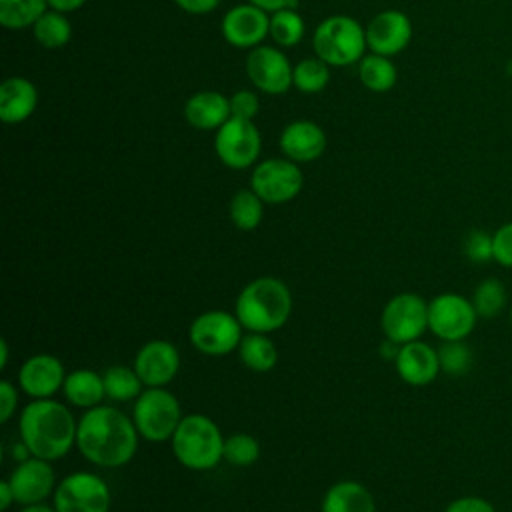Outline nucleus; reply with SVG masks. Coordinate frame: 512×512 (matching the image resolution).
<instances>
[{
    "instance_id": "obj_4",
    "label": "nucleus",
    "mask_w": 512,
    "mask_h": 512,
    "mask_svg": "<svg viewBox=\"0 0 512 512\" xmlns=\"http://www.w3.org/2000/svg\"><path fill=\"white\" fill-rule=\"evenodd\" d=\"M176 460L190 470L204 472L224 460V438L216 422L204 414H188L170 438Z\"/></svg>"
},
{
    "instance_id": "obj_12",
    "label": "nucleus",
    "mask_w": 512,
    "mask_h": 512,
    "mask_svg": "<svg viewBox=\"0 0 512 512\" xmlns=\"http://www.w3.org/2000/svg\"><path fill=\"white\" fill-rule=\"evenodd\" d=\"M304 186L302 170L288 158H268L256 164L250 188L268 204H284L294 200Z\"/></svg>"
},
{
    "instance_id": "obj_2",
    "label": "nucleus",
    "mask_w": 512,
    "mask_h": 512,
    "mask_svg": "<svg viewBox=\"0 0 512 512\" xmlns=\"http://www.w3.org/2000/svg\"><path fill=\"white\" fill-rule=\"evenodd\" d=\"M20 440L32 456L48 462L62 458L76 444L78 422L72 412L54 398L32 400L20 412Z\"/></svg>"
},
{
    "instance_id": "obj_41",
    "label": "nucleus",
    "mask_w": 512,
    "mask_h": 512,
    "mask_svg": "<svg viewBox=\"0 0 512 512\" xmlns=\"http://www.w3.org/2000/svg\"><path fill=\"white\" fill-rule=\"evenodd\" d=\"M184 12H190V14H208L212 12L214 8H218V4L222 0H174Z\"/></svg>"
},
{
    "instance_id": "obj_45",
    "label": "nucleus",
    "mask_w": 512,
    "mask_h": 512,
    "mask_svg": "<svg viewBox=\"0 0 512 512\" xmlns=\"http://www.w3.org/2000/svg\"><path fill=\"white\" fill-rule=\"evenodd\" d=\"M398 350H400V344H396V342H392V340H384L382 344H380V348H378V352H380V356L384 358V360H396V356H398Z\"/></svg>"
},
{
    "instance_id": "obj_48",
    "label": "nucleus",
    "mask_w": 512,
    "mask_h": 512,
    "mask_svg": "<svg viewBox=\"0 0 512 512\" xmlns=\"http://www.w3.org/2000/svg\"><path fill=\"white\" fill-rule=\"evenodd\" d=\"M508 316H510V324H512V306H510V312H508Z\"/></svg>"
},
{
    "instance_id": "obj_32",
    "label": "nucleus",
    "mask_w": 512,
    "mask_h": 512,
    "mask_svg": "<svg viewBox=\"0 0 512 512\" xmlns=\"http://www.w3.org/2000/svg\"><path fill=\"white\" fill-rule=\"evenodd\" d=\"M272 40L280 48L296 46L304 36V20L294 8H282L270 14V32Z\"/></svg>"
},
{
    "instance_id": "obj_24",
    "label": "nucleus",
    "mask_w": 512,
    "mask_h": 512,
    "mask_svg": "<svg viewBox=\"0 0 512 512\" xmlns=\"http://www.w3.org/2000/svg\"><path fill=\"white\" fill-rule=\"evenodd\" d=\"M62 394L76 408H94L106 396L104 378L90 368L72 370L70 374H66Z\"/></svg>"
},
{
    "instance_id": "obj_42",
    "label": "nucleus",
    "mask_w": 512,
    "mask_h": 512,
    "mask_svg": "<svg viewBox=\"0 0 512 512\" xmlns=\"http://www.w3.org/2000/svg\"><path fill=\"white\" fill-rule=\"evenodd\" d=\"M250 4L266 10V12H276L282 8H292L296 0H248Z\"/></svg>"
},
{
    "instance_id": "obj_19",
    "label": "nucleus",
    "mask_w": 512,
    "mask_h": 512,
    "mask_svg": "<svg viewBox=\"0 0 512 512\" xmlns=\"http://www.w3.org/2000/svg\"><path fill=\"white\" fill-rule=\"evenodd\" d=\"M398 376L410 386H426L436 380L440 372L438 350L422 340L402 344L394 360Z\"/></svg>"
},
{
    "instance_id": "obj_21",
    "label": "nucleus",
    "mask_w": 512,
    "mask_h": 512,
    "mask_svg": "<svg viewBox=\"0 0 512 512\" xmlns=\"http://www.w3.org/2000/svg\"><path fill=\"white\" fill-rule=\"evenodd\" d=\"M38 104L36 86L22 78L12 76L6 78L0 86V118L6 124H18L32 116Z\"/></svg>"
},
{
    "instance_id": "obj_15",
    "label": "nucleus",
    "mask_w": 512,
    "mask_h": 512,
    "mask_svg": "<svg viewBox=\"0 0 512 512\" xmlns=\"http://www.w3.org/2000/svg\"><path fill=\"white\" fill-rule=\"evenodd\" d=\"M132 368L146 388H162L178 374L180 354L168 340H150L136 352Z\"/></svg>"
},
{
    "instance_id": "obj_31",
    "label": "nucleus",
    "mask_w": 512,
    "mask_h": 512,
    "mask_svg": "<svg viewBox=\"0 0 512 512\" xmlns=\"http://www.w3.org/2000/svg\"><path fill=\"white\" fill-rule=\"evenodd\" d=\"M470 300L474 304L478 318H496L502 314V310L506 308V302H508L506 286L494 276L484 278L474 288Z\"/></svg>"
},
{
    "instance_id": "obj_23",
    "label": "nucleus",
    "mask_w": 512,
    "mask_h": 512,
    "mask_svg": "<svg viewBox=\"0 0 512 512\" xmlns=\"http://www.w3.org/2000/svg\"><path fill=\"white\" fill-rule=\"evenodd\" d=\"M320 512H376V504L364 484L342 480L326 490Z\"/></svg>"
},
{
    "instance_id": "obj_20",
    "label": "nucleus",
    "mask_w": 512,
    "mask_h": 512,
    "mask_svg": "<svg viewBox=\"0 0 512 512\" xmlns=\"http://www.w3.org/2000/svg\"><path fill=\"white\" fill-rule=\"evenodd\" d=\"M280 148L284 156L296 164L312 162L322 156L326 148V134L312 120H296L282 130Z\"/></svg>"
},
{
    "instance_id": "obj_36",
    "label": "nucleus",
    "mask_w": 512,
    "mask_h": 512,
    "mask_svg": "<svg viewBox=\"0 0 512 512\" xmlns=\"http://www.w3.org/2000/svg\"><path fill=\"white\" fill-rule=\"evenodd\" d=\"M464 256L474 262V264H484L488 260H494V250H492V234L486 230H470L464 238L462 244Z\"/></svg>"
},
{
    "instance_id": "obj_29",
    "label": "nucleus",
    "mask_w": 512,
    "mask_h": 512,
    "mask_svg": "<svg viewBox=\"0 0 512 512\" xmlns=\"http://www.w3.org/2000/svg\"><path fill=\"white\" fill-rule=\"evenodd\" d=\"M48 10V0H0V24L10 30L34 26Z\"/></svg>"
},
{
    "instance_id": "obj_39",
    "label": "nucleus",
    "mask_w": 512,
    "mask_h": 512,
    "mask_svg": "<svg viewBox=\"0 0 512 512\" xmlns=\"http://www.w3.org/2000/svg\"><path fill=\"white\" fill-rule=\"evenodd\" d=\"M444 512H496L494 506L482 496H460L452 500Z\"/></svg>"
},
{
    "instance_id": "obj_26",
    "label": "nucleus",
    "mask_w": 512,
    "mask_h": 512,
    "mask_svg": "<svg viewBox=\"0 0 512 512\" xmlns=\"http://www.w3.org/2000/svg\"><path fill=\"white\" fill-rule=\"evenodd\" d=\"M34 38L42 48L58 50L64 48L72 36V26L64 12L46 10L32 26Z\"/></svg>"
},
{
    "instance_id": "obj_3",
    "label": "nucleus",
    "mask_w": 512,
    "mask_h": 512,
    "mask_svg": "<svg viewBox=\"0 0 512 512\" xmlns=\"http://www.w3.org/2000/svg\"><path fill=\"white\" fill-rule=\"evenodd\" d=\"M292 312V294L288 286L272 276H260L248 282L234 304V314L248 332L270 334L282 328Z\"/></svg>"
},
{
    "instance_id": "obj_27",
    "label": "nucleus",
    "mask_w": 512,
    "mask_h": 512,
    "mask_svg": "<svg viewBox=\"0 0 512 512\" xmlns=\"http://www.w3.org/2000/svg\"><path fill=\"white\" fill-rule=\"evenodd\" d=\"M358 78L368 90L386 92L396 84L398 72L388 56H380L372 52L360 60Z\"/></svg>"
},
{
    "instance_id": "obj_9",
    "label": "nucleus",
    "mask_w": 512,
    "mask_h": 512,
    "mask_svg": "<svg viewBox=\"0 0 512 512\" xmlns=\"http://www.w3.org/2000/svg\"><path fill=\"white\" fill-rule=\"evenodd\" d=\"M478 314L470 298L456 292H442L428 302V330L446 340H464L472 334Z\"/></svg>"
},
{
    "instance_id": "obj_22",
    "label": "nucleus",
    "mask_w": 512,
    "mask_h": 512,
    "mask_svg": "<svg viewBox=\"0 0 512 512\" xmlns=\"http://www.w3.org/2000/svg\"><path fill=\"white\" fill-rule=\"evenodd\" d=\"M184 116L198 130H218L232 114L230 100L216 90H202L186 100Z\"/></svg>"
},
{
    "instance_id": "obj_33",
    "label": "nucleus",
    "mask_w": 512,
    "mask_h": 512,
    "mask_svg": "<svg viewBox=\"0 0 512 512\" xmlns=\"http://www.w3.org/2000/svg\"><path fill=\"white\" fill-rule=\"evenodd\" d=\"M330 80V68L324 60L316 58H304L292 68V82L300 92L314 94L326 88Z\"/></svg>"
},
{
    "instance_id": "obj_37",
    "label": "nucleus",
    "mask_w": 512,
    "mask_h": 512,
    "mask_svg": "<svg viewBox=\"0 0 512 512\" xmlns=\"http://www.w3.org/2000/svg\"><path fill=\"white\" fill-rule=\"evenodd\" d=\"M492 250L494 260L500 266L512 268V222H506L492 232Z\"/></svg>"
},
{
    "instance_id": "obj_14",
    "label": "nucleus",
    "mask_w": 512,
    "mask_h": 512,
    "mask_svg": "<svg viewBox=\"0 0 512 512\" xmlns=\"http://www.w3.org/2000/svg\"><path fill=\"white\" fill-rule=\"evenodd\" d=\"M6 480L14 492L16 502L22 506L42 504L56 490L50 462L38 456H30L28 460L18 462Z\"/></svg>"
},
{
    "instance_id": "obj_34",
    "label": "nucleus",
    "mask_w": 512,
    "mask_h": 512,
    "mask_svg": "<svg viewBox=\"0 0 512 512\" xmlns=\"http://www.w3.org/2000/svg\"><path fill=\"white\" fill-rule=\"evenodd\" d=\"M472 350L464 340H446L438 348L440 370L448 376H464L472 368Z\"/></svg>"
},
{
    "instance_id": "obj_30",
    "label": "nucleus",
    "mask_w": 512,
    "mask_h": 512,
    "mask_svg": "<svg viewBox=\"0 0 512 512\" xmlns=\"http://www.w3.org/2000/svg\"><path fill=\"white\" fill-rule=\"evenodd\" d=\"M264 216V200L250 188L238 190L230 200V220L238 230H254Z\"/></svg>"
},
{
    "instance_id": "obj_18",
    "label": "nucleus",
    "mask_w": 512,
    "mask_h": 512,
    "mask_svg": "<svg viewBox=\"0 0 512 512\" xmlns=\"http://www.w3.org/2000/svg\"><path fill=\"white\" fill-rule=\"evenodd\" d=\"M66 380L64 364L52 354H34L20 366L18 384L32 400L52 398Z\"/></svg>"
},
{
    "instance_id": "obj_5",
    "label": "nucleus",
    "mask_w": 512,
    "mask_h": 512,
    "mask_svg": "<svg viewBox=\"0 0 512 512\" xmlns=\"http://www.w3.org/2000/svg\"><path fill=\"white\" fill-rule=\"evenodd\" d=\"M314 52L328 66H350L364 58L366 28H362L354 18L336 14L324 18L312 36Z\"/></svg>"
},
{
    "instance_id": "obj_44",
    "label": "nucleus",
    "mask_w": 512,
    "mask_h": 512,
    "mask_svg": "<svg viewBox=\"0 0 512 512\" xmlns=\"http://www.w3.org/2000/svg\"><path fill=\"white\" fill-rule=\"evenodd\" d=\"M12 502H16L14 492H12L10 484H8V480H2L0 482V510L6 512L12 506Z\"/></svg>"
},
{
    "instance_id": "obj_40",
    "label": "nucleus",
    "mask_w": 512,
    "mask_h": 512,
    "mask_svg": "<svg viewBox=\"0 0 512 512\" xmlns=\"http://www.w3.org/2000/svg\"><path fill=\"white\" fill-rule=\"evenodd\" d=\"M16 404H18V394L12 382L2 380L0 382V422L6 424L12 414L16 412Z\"/></svg>"
},
{
    "instance_id": "obj_10",
    "label": "nucleus",
    "mask_w": 512,
    "mask_h": 512,
    "mask_svg": "<svg viewBox=\"0 0 512 512\" xmlns=\"http://www.w3.org/2000/svg\"><path fill=\"white\" fill-rule=\"evenodd\" d=\"M192 346L206 356H224L238 348L242 340V324L236 314L222 310H208L190 324Z\"/></svg>"
},
{
    "instance_id": "obj_38",
    "label": "nucleus",
    "mask_w": 512,
    "mask_h": 512,
    "mask_svg": "<svg viewBox=\"0 0 512 512\" xmlns=\"http://www.w3.org/2000/svg\"><path fill=\"white\" fill-rule=\"evenodd\" d=\"M228 100H230V114L234 118L252 120L258 114L260 102H258V96L252 90H238Z\"/></svg>"
},
{
    "instance_id": "obj_1",
    "label": "nucleus",
    "mask_w": 512,
    "mask_h": 512,
    "mask_svg": "<svg viewBox=\"0 0 512 512\" xmlns=\"http://www.w3.org/2000/svg\"><path fill=\"white\" fill-rule=\"evenodd\" d=\"M138 436L132 418L118 408L98 404L80 416L76 446L88 462L100 468H118L136 454Z\"/></svg>"
},
{
    "instance_id": "obj_43",
    "label": "nucleus",
    "mask_w": 512,
    "mask_h": 512,
    "mask_svg": "<svg viewBox=\"0 0 512 512\" xmlns=\"http://www.w3.org/2000/svg\"><path fill=\"white\" fill-rule=\"evenodd\" d=\"M86 0H48V6L52 10H58V12H72V10H78L80 6H84Z\"/></svg>"
},
{
    "instance_id": "obj_11",
    "label": "nucleus",
    "mask_w": 512,
    "mask_h": 512,
    "mask_svg": "<svg viewBox=\"0 0 512 512\" xmlns=\"http://www.w3.org/2000/svg\"><path fill=\"white\" fill-rule=\"evenodd\" d=\"M260 148L262 138L252 120L230 116L216 130L214 150L222 164H226L228 168L242 170L252 166L260 156Z\"/></svg>"
},
{
    "instance_id": "obj_47",
    "label": "nucleus",
    "mask_w": 512,
    "mask_h": 512,
    "mask_svg": "<svg viewBox=\"0 0 512 512\" xmlns=\"http://www.w3.org/2000/svg\"><path fill=\"white\" fill-rule=\"evenodd\" d=\"M0 352H2V356H0V368L4 370L6 364H8V342H6L4 338L0 340Z\"/></svg>"
},
{
    "instance_id": "obj_7",
    "label": "nucleus",
    "mask_w": 512,
    "mask_h": 512,
    "mask_svg": "<svg viewBox=\"0 0 512 512\" xmlns=\"http://www.w3.org/2000/svg\"><path fill=\"white\" fill-rule=\"evenodd\" d=\"M384 336L396 344L418 340L428 330V302L414 292L392 296L380 316Z\"/></svg>"
},
{
    "instance_id": "obj_13",
    "label": "nucleus",
    "mask_w": 512,
    "mask_h": 512,
    "mask_svg": "<svg viewBox=\"0 0 512 512\" xmlns=\"http://www.w3.org/2000/svg\"><path fill=\"white\" fill-rule=\"evenodd\" d=\"M250 82L266 94H284L292 82V66L286 54L272 46H256L246 58Z\"/></svg>"
},
{
    "instance_id": "obj_35",
    "label": "nucleus",
    "mask_w": 512,
    "mask_h": 512,
    "mask_svg": "<svg viewBox=\"0 0 512 512\" xmlns=\"http://www.w3.org/2000/svg\"><path fill=\"white\" fill-rule=\"evenodd\" d=\"M260 456V444L254 436L238 432L224 440V460L232 466H250Z\"/></svg>"
},
{
    "instance_id": "obj_28",
    "label": "nucleus",
    "mask_w": 512,
    "mask_h": 512,
    "mask_svg": "<svg viewBox=\"0 0 512 512\" xmlns=\"http://www.w3.org/2000/svg\"><path fill=\"white\" fill-rule=\"evenodd\" d=\"M104 390L106 396L114 402L136 400L144 392V382L136 374L134 368L128 366H110L104 374Z\"/></svg>"
},
{
    "instance_id": "obj_6",
    "label": "nucleus",
    "mask_w": 512,
    "mask_h": 512,
    "mask_svg": "<svg viewBox=\"0 0 512 512\" xmlns=\"http://www.w3.org/2000/svg\"><path fill=\"white\" fill-rule=\"evenodd\" d=\"M178 398L162 388H144L132 408V420L138 434L148 442L170 440L182 420Z\"/></svg>"
},
{
    "instance_id": "obj_17",
    "label": "nucleus",
    "mask_w": 512,
    "mask_h": 512,
    "mask_svg": "<svg viewBox=\"0 0 512 512\" xmlns=\"http://www.w3.org/2000/svg\"><path fill=\"white\" fill-rule=\"evenodd\" d=\"M412 40V22L400 10H382L366 26V44L370 52L394 56Z\"/></svg>"
},
{
    "instance_id": "obj_25",
    "label": "nucleus",
    "mask_w": 512,
    "mask_h": 512,
    "mask_svg": "<svg viewBox=\"0 0 512 512\" xmlns=\"http://www.w3.org/2000/svg\"><path fill=\"white\" fill-rule=\"evenodd\" d=\"M238 356L242 364L254 372H268L278 362V350L266 334L248 332L238 344Z\"/></svg>"
},
{
    "instance_id": "obj_46",
    "label": "nucleus",
    "mask_w": 512,
    "mask_h": 512,
    "mask_svg": "<svg viewBox=\"0 0 512 512\" xmlns=\"http://www.w3.org/2000/svg\"><path fill=\"white\" fill-rule=\"evenodd\" d=\"M20 512H56V508H50L46 504H30V506H24Z\"/></svg>"
},
{
    "instance_id": "obj_16",
    "label": "nucleus",
    "mask_w": 512,
    "mask_h": 512,
    "mask_svg": "<svg viewBox=\"0 0 512 512\" xmlns=\"http://www.w3.org/2000/svg\"><path fill=\"white\" fill-rule=\"evenodd\" d=\"M270 32V14L254 4H238L222 18V36L236 48H256Z\"/></svg>"
},
{
    "instance_id": "obj_8",
    "label": "nucleus",
    "mask_w": 512,
    "mask_h": 512,
    "mask_svg": "<svg viewBox=\"0 0 512 512\" xmlns=\"http://www.w3.org/2000/svg\"><path fill=\"white\" fill-rule=\"evenodd\" d=\"M52 500L56 512H108L112 494L98 474L72 472L56 484Z\"/></svg>"
}]
</instances>
